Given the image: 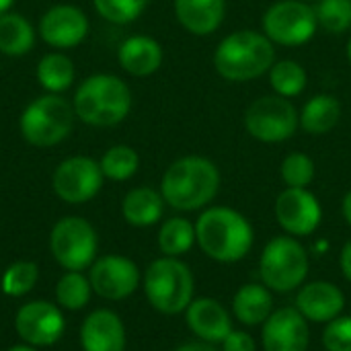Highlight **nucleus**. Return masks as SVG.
<instances>
[{"label":"nucleus","instance_id":"obj_1","mask_svg":"<svg viewBox=\"0 0 351 351\" xmlns=\"http://www.w3.org/2000/svg\"><path fill=\"white\" fill-rule=\"evenodd\" d=\"M195 241L206 257L228 265L243 261L251 253L255 230L239 210L212 206L195 220Z\"/></svg>","mask_w":351,"mask_h":351},{"label":"nucleus","instance_id":"obj_2","mask_svg":"<svg viewBox=\"0 0 351 351\" xmlns=\"http://www.w3.org/2000/svg\"><path fill=\"white\" fill-rule=\"evenodd\" d=\"M220 191L218 167L199 154L181 156L169 165L160 181V193L177 212L206 210Z\"/></svg>","mask_w":351,"mask_h":351},{"label":"nucleus","instance_id":"obj_3","mask_svg":"<svg viewBox=\"0 0 351 351\" xmlns=\"http://www.w3.org/2000/svg\"><path fill=\"white\" fill-rule=\"evenodd\" d=\"M214 68L228 82H249L269 72L276 45L263 31L241 29L226 35L214 51Z\"/></svg>","mask_w":351,"mask_h":351},{"label":"nucleus","instance_id":"obj_4","mask_svg":"<svg viewBox=\"0 0 351 351\" xmlns=\"http://www.w3.org/2000/svg\"><path fill=\"white\" fill-rule=\"evenodd\" d=\"M74 113L93 128L121 123L132 111L130 86L113 74H93L80 82L72 99Z\"/></svg>","mask_w":351,"mask_h":351},{"label":"nucleus","instance_id":"obj_5","mask_svg":"<svg viewBox=\"0 0 351 351\" xmlns=\"http://www.w3.org/2000/svg\"><path fill=\"white\" fill-rule=\"evenodd\" d=\"M195 280L179 257H158L144 274V294L160 315H181L193 300Z\"/></svg>","mask_w":351,"mask_h":351},{"label":"nucleus","instance_id":"obj_6","mask_svg":"<svg viewBox=\"0 0 351 351\" xmlns=\"http://www.w3.org/2000/svg\"><path fill=\"white\" fill-rule=\"evenodd\" d=\"M308 269L311 259L306 247L290 234L274 237L259 257L261 284L278 294L298 290L306 282Z\"/></svg>","mask_w":351,"mask_h":351},{"label":"nucleus","instance_id":"obj_7","mask_svg":"<svg viewBox=\"0 0 351 351\" xmlns=\"http://www.w3.org/2000/svg\"><path fill=\"white\" fill-rule=\"evenodd\" d=\"M74 107L64 97L45 93L33 99L21 113L19 130L27 144L51 148L64 142L74 128Z\"/></svg>","mask_w":351,"mask_h":351},{"label":"nucleus","instance_id":"obj_8","mask_svg":"<svg viewBox=\"0 0 351 351\" xmlns=\"http://www.w3.org/2000/svg\"><path fill=\"white\" fill-rule=\"evenodd\" d=\"M300 128V111L294 103L280 95H263L245 111V130L251 138L265 144L290 140Z\"/></svg>","mask_w":351,"mask_h":351},{"label":"nucleus","instance_id":"obj_9","mask_svg":"<svg viewBox=\"0 0 351 351\" xmlns=\"http://www.w3.org/2000/svg\"><path fill=\"white\" fill-rule=\"evenodd\" d=\"M317 29L315 6L304 0H278L261 19V31L274 45H304L315 37Z\"/></svg>","mask_w":351,"mask_h":351},{"label":"nucleus","instance_id":"obj_10","mask_svg":"<svg viewBox=\"0 0 351 351\" xmlns=\"http://www.w3.org/2000/svg\"><path fill=\"white\" fill-rule=\"evenodd\" d=\"M49 249L58 265L68 271H82L97 259L99 237L88 220L80 216H66L51 228Z\"/></svg>","mask_w":351,"mask_h":351},{"label":"nucleus","instance_id":"obj_11","mask_svg":"<svg viewBox=\"0 0 351 351\" xmlns=\"http://www.w3.org/2000/svg\"><path fill=\"white\" fill-rule=\"evenodd\" d=\"M101 165L90 156H70L58 165L51 177L53 193L66 204L90 202L103 187Z\"/></svg>","mask_w":351,"mask_h":351},{"label":"nucleus","instance_id":"obj_12","mask_svg":"<svg viewBox=\"0 0 351 351\" xmlns=\"http://www.w3.org/2000/svg\"><path fill=\"white\" fill-rule=\"evenodd\" d=\"M274 210L280 228L294 239L315 234L323 222V206L308 189L286 187L276 197Z\"/></svg>","mask_w":351,"mask_h":351},{"label":"nucleus","instance_id":"obj_13","mask_svg":"<svg viewBox=\"0 0 351 351\" xmlns=\"http://www.w3.org/2000/svg\"><path fill=\"white\" fill-rule=\"evenodd\" d=\"M16 335L31 348H47L60 341L66 331V321L58 304L33 300L19 308L14 317Z\"/></svg>","mask_w":351,"mask_h":351},{"label":"nucleus","instance_id":"obj_14","mask_svg":"<svg viewBox=\"0 0 351 351\" xmlns=\"http://www.w3.org/2000/svg\"><path fill=\"white\" fill-rule=\"evenodd\" d=\"M88 269L93 292L105 300H125L138 290L142 282L138 265L123 255L99 257Z\"/></svg>","mask_w":351,"mask_h":351},{"label":"nucleus","instance_id":"obj_15","mask_svg":"<svg viewBox=\"0 0 351 351\" xmlns=\"http://www.w3.org/2000/svg\"><path fill=\"white\" fill-rule=\"evenodd\" d=\"M311 346L308 321L296 306H284L269 315L261 325L263 351H306Z\"/></svg>","mask_w":351,"mask_h":351},{"label":"nucleus","instance_id":"obj_16","mask_svg":"<svg viewBox=\"0 0 351 351\" xmlns=\"http://www.w3.org/2000/svg\"><path fill=\"white\" fill-rule=\"evenodd\" d=\"M88 35V19L86 14L72 4H56L43 12L39 21V37L56 47L70 49L84 41Z\"/></svg>","mask_w":351,"mask_h":351},{"label":"nucleus","instance_id":"obj_17","mask_svg":"<svg viewBox=\"0 0 351 351\" xmlns=\"http://www.w3.org/2000/svg\"><path fill=\"white\" fill-rule=\"evenodd\" d=\"M296 308L308 323L327 325L329 321L341 317L346 308V294L337 284L327 280L304 282L296 294Z\"/></svg>","mask_w":351,"mask_h":351},{"label":"nucleus","instance_id":"obj_18","mask_svg":"<svg viewBox=\"0 0 351 351\" xmlns=\"http://www.w3.org/2000/svg\"><path fill=\"white\" fill-rule=\"evenodd\" d=\"M185 323L199 341H208L214 346H220L234 329L230 313L224 308L222 302L210 296L191 300L185 311Z\"/></svg>","mask_w":351,"mask_h":351},{"label":"nucleus","instance_id":"obj_19","mask_svg":"<svg viewBox=\"0 0 351 351\" xmlns=\"http://www.w3.org/2000/svg\"><path fill=\"white\" fill-rule=\"evenodd\" d=\"M125 327L119 315L107 308L90 313L80 327L82 351H125Z\"/></svg>","mask_w":351,"mask_h":351},{"label":"nucleus","instance_id":"obj_20","mask_svg":"<svg viewBox=\"0 0 351 351\" xmlns=\"http://www.w3.org/2000/svg\"><path fill=\"white\" fill-rule=\"evenodd\" d=\"M173 6L181 27L197 37L216 33L226 12V0H175Z\"/></svg>","mask_w":351,"mask_h":351},{"label":"nucleus","instance_id":"obj_21","mask_svg":"<svg viewBox=\"0 0 351 351\" xmlns=\"http://www.w3.org/2000/svg\"><path fill=\"white\" fill-rule=\"evenodd\" d=\"M162 45L148 35H132L117 49L119 66L138 78L154 74L162 66Z\"/></svg>","mask_w":351,"mask_h":351},{"label":"nucleus","instance_id":"obj_22","mask_svg":"<svg viewBox=\"0 0 351 351\" xmlns=\"http://www.w3.org/2000/svg\"><path fill=\"white\" fill-rule=\"evenodd\" d=\"M274 311L271 290L263 284H243L232 296V315L245 327H261Z\"/></svg>","mask_w":351,"mask_h":351},{"label":"nucleus","instance_id":"obj_23","mask_svg":"<svg viewBox=\"0 0 351 351\" xmlns=\"http://www.w3.org/2000/svg\"><path fill=\"white\" fill-rule=\"evenodd\" d=\"M165 197L152 187H136L125 193L121 202V216L130 226L148 228L160 222L165 214Z\"/></svg>","mask_w":351,"mask_h":351},{"label":"nucleus","instance_id":"obj_24","mask_svg":"<svg viewBox=\"0 0 351 351\" xmlns=\"http://www.w3.org/2000/svg\"><path fill=\"white\" fill-rule=\"evenodd\" d=\"M341 119V103L329 93L311 97L300 109V128L308 136L329 134Z\"/></svg>","mask_w":351,"mask_h":351},{"label":"nucleus","instance_id":"obj_25","mask_svg":"<svg viewBox=\"0 0 351 351\" xmlns=\"http://www.w3.org/2000/svg\"><path fill=\"white\" fill-rule=\"evenodd\" d=\"M35 43L33 25L19 12L0 14V53L19 58L31 51Z\"/></svg>","mask_w":351,"mask_h":351},{"label":"nucleus","instance_id":"obj_26","mask_svg":"<svg viewBox=\"0 0 351 351\" xmlns=\"http://www.w3.org/2000/svg\"><path fill=\"white\" fill-rule=\"evenodd\" d=\"M35 74H37V82L41 84V88L45 93L60 95V93H64L66 88L72 86L76 70H74L72 60L66 53L49 51L39 60Z\"/></svg>","mask_w":351,"mask_h":351},{"label":"nucleus","instance_id":"obj_27","mask_svg":"<svg viewBox=\"0 0 351 351\" xmlns=\"http://www.w3.org/2000/svg\"><path fill=\"white\" fill-rule=\"evenodd\" d=\"M195 224L183 216L169 218L158 230V249L167 257H181L195 245Z\"/></svg>","mask_w":351,"mask_h":351},{"label":"nucleus","instance_id":"obj_28","mask_svg":"<svg viewBox=\"0 0 351 351\" xmlns=\"http://www.w3.org/2000/svg\"><path fill=\"white\" fill-rule=\"evenodd\" d=\"M267 74H269V84L274 93L286 99H294L302 95L308 82L304 66L298 64L296 60H278L274 62Z\"/></svg>","mask_w":351,"mask_h":351},{"label":"nucleus","instance_id":"obj_29","mask_svg":"<svg viewBox=\"0 0 351 351\" xmlns=\"http://www.w3.org/2000/svg\"><path fill=\"white\" fill-rule=\"evenodd\" d=\"M103 177L111 179V181H128L132 179L138 169H140V156L132 146L125 144H115L109 150H105V154L99 160Z\"/></svg>","mask_w":351,"mask_h":351},{"label":"nucleus","instance_id":"obj_30","mask_svg":"<svg viewBox=\"0 0 351 351\" xmlns=\"http://www.w3.org/2000/svg\"><path fill=\"white\" fill-rule=\"evenodd\" d=\"M93 286L80 271L64 274L56 284V304L64 311H80L90 302Z\"/></svg>","mask_w":351,"mask_h":351},{"label":"nucleus","instance_id":"obj_31","mask_svg":"<svg viewBox=\"0 0 351 351\" xmlns=\"http://www.w3.org/2000/svg\"><path fill=\"white\" fill-rule=\"evenodd\" d=\"M39 280V269L33 261H16L6 267L0 280V290L10 298L29 294Z\"/></svg>","mask_w":351,"mask_h":351},{"label":"nucleus","instance_id":"obj_32","mask_svg":"<svg viewBox=\"0 0 351 351\" xmlns=\"http://www.w3.org/2000/svg\"><path fill=\"white\" fill-rule=\"evenodd\" d=\"M315 14L323 31L341 35L351 27V0H319Z\"/></svg>","mask_w":351,"mask_h":351},{"label":"nucleus","instance_id":"obj_33","mask_svg":"<svg viewBox=\"0 0 351 351\" xmlns=\"http://www.w3.org/2000/svg\"><path fill=\"white\" fill-rule=\"evenodd\" d=\"M317 167L315 160L304 152H290L280 167V177L286 187L296 189H308V185L315 181Z\"/></svg>","mask_w":351,"mask_h":351},{"label":"nucleus","instance_id":"obj_34","mask_svg":"<svg viewBox=\"0 0 351 351\" xmlns=\"http://www.w3.org/2000/svg\"><path fill=\"white\" fill-rule=\"evenodd\" d=\"M150 0H93L95 10L109 23L128 25L136 21L148 6Z\"/></svg>","mask_w":351,"mask_h":351},{"label":"nucleus","instance_id":"obj_35","mask_svg":"<svg viewBox=\"0 0 351 351\" xmlns=\"http://www.w3.org/2000/svg\"><path fill=\"white\" fill-rule=\"evenodd\" d=\"M323 348L327 351H351V317H337L323 329Z\"/></svg>","mask_w":351,"mask_h":351},{"label":"nucleus","instance_id":"obj_36","mask_svg":"<svg viewBox=\"0 0 351 351\" xmlns=\"http://www.w3.org/2000/svg\"><path fill=\"white\" fill-rule=\"evenodd\" d=\"M222 351H257V343L251 333L232 329L228 337L220 343Z\"/></svg>","mask_w":351,"mask_h":351},{"label":"nucleus","instance_id":"obj_37","mask_svg":"<svg viewBox=\"0 0 351 351\" xmlns=\"http://www.w3.org/2000/svg\"><path fill=\"white\" fill-rule=\"evenodd\" d=\"M339 267H341L343 278L351 284V239L343 245V249L339 253Z\"/></svg>","mask_w":351,"mask_h":351},{"label":"nucleus","instance_id":"obj_38","mask_svg":"<svg viewBox=\"0 0 351 351\" xmlns=\"http://www.w3.org/2000/svg\"><path fill=\"white\" fill-rule=\"evenodd\" d=\"M173 351H220L214 343H208V341H189V343H183L179 348H175Z\"/></svg>","mask_w":351,"mask_h":351},{"label":"nucleus","instance_id":"obj_39","mask_svg":"<svg viewBox=\"0 0 351 351\" xmlns=\"http://www.w3.org/2000/svg\"><path fill=\"white\" fill-rule=\"evenodd\" d=\"M341 214L346 218V222L350 224L351 228V189L343 195V202H341Z\"/></svg>","mask_w":351,"mask_h":351},{"label":"nucleus","instance_id":"obj_40","mask_svg":"<svg viewBox=\"0 0 351 351\" xmlns=\"http://www.w3.org/2000/svg\"><path fill=\"white\" fill-rule=\"evenodd\" d=\"M12 4H14V0H0V14L8 12Z\"/></svg>","mask_w":351,"mask_h":351},{"label":"nucleus","instance_id":"obj_41","mask_svg":"<svg viewBox=\"0 0 351 351\" xmlns=\"http://www.w3.org/2000/svg\"><path fill=\"white\" fill-rule=\"evenodd\" d=\"M8 351H37V348H31L27 343H21V346H12Z\"/></svg>","mask_w":351,"mask_h":351},{"label":"nucleus","instance_id":"obj_42","mask_svg":"<svg viewBox=\"0 0 351 351\" xmlns=\"http://www.w3.org/2000/svg\"><path fill=\"white\" fill-rule=\"evenodd\" d=\"M346 53H348V62L351 64V37H350V41H348V49H346Z\"/></svg>","mask_w":351,"mask_h":351},{"label":"nucleus","instance_id":"obj_43","mask_svg":"<svg viewBox=\"0 0 351 351\" xmlns=\"http://www.w3.org/2000/svg\"><path fill=\"white\" fill-rule=\"evenodd\" d=\"M304 2H308V4H313V2H319V0H304Z\"/></svg>","mask_w":351,"mask_h":351}]
</instances>
